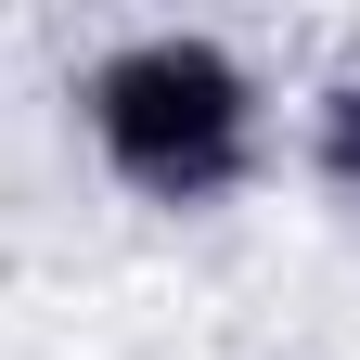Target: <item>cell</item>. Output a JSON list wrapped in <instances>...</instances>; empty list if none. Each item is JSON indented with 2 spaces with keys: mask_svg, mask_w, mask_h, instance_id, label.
Segmentation results:
<instances>
[{
  "mask_svg": "<svg viewBox=\"0 0 360 360\" xmlns=\"http://www.w3.org/2000/svg\"><path fill=\"white\" fill-rule=\"evenodd\" d=\"M65 103H77L90 167L129 206H155V219H219V206H245L283 167V103H270L257 52L219 39V26H129V39H103Z\"/></svg>",
  "mask_w": 360,
  "mask_h": 360,
  "instance_id": "cell-1",
  "label": "cell"
},
{
  "mask_svg": "<svg viewBox=\"0 0 360 360\" xmlns=\"http://www.w3.org/2000/svg\"><path fill=\"white\" fill-rule=\"evenodd\" d=\"M296 167H309V193H322V206L360 219V65H335V77L296 103Z\"/></svg>",
  "mask_w": 360,
  "mask_h": 360,
  "instance_id": "cell-2",
  "label": "cell"
}]
</instances>
